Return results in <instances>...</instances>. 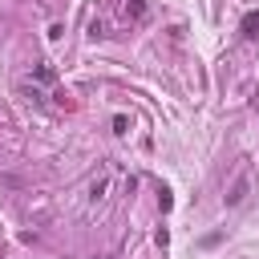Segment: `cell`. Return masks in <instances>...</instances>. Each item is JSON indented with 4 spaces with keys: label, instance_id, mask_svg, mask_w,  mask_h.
Masks as SVG:
<instances>
[{
    "label": "cell",
    "instance_id": "obj_3",
    "mask_svg": "<svg viewBox=\"0 0 259 259\" xmlns=\"http://www.w3.org/2000/svg\"><path fill=\"white\" fill-rule=\"evenodd\" d=\"M32 81H36V85H53V81H57V69H53L49 61H40V65H32Z\"/></svg>",
    "mask_w": 259,
    "mask_h": 259
},
{
    "label": "cell",
    "instance_id": "obj_1",
    "mask_svg": "<svg viewBox=\"0 0 259 259\" xmlns=\"http://www.w3.org/2000/svg\"><path fill=\"white\" fill-rule=\"evenodd\" d=\"M109 190H113V166H97L89 174V182H85V202L89 206H101L109 198Z\"/></svg>",
    "mask_w": 259,
    "mask_h": 259
},
{
    "label": "cell",
    "instance_id": "obj_5",
    "mask_svg": "<svg viewBox=\"0 0 259 259\" xmlns=\"http://www.w3.org/2000/svg\"><path fill=\"white\" fill-rule=\"evenodd\" d=\"M243 36L247 40H259V12H247L243 16Z\"/></svg>",
    "mask_w": 259,
    "mask_h": 259
},
{
    "label": "cell",
    "instance_id": "obj_7",
    "mask_svg": "<svg viewBox=\"0 0 259 259\" xmlns=\"http://www.w3.org/2000/svg\"><path fill=\"white\" fill-rule=\"evenodd\" d=\"M113 134H117V138H125V134H130V117H125V113H117V117H113Z\"/></svg>",
    "mask_w": 259,
    "mask_h": 259
},
{
    "label": "cell",
    "instance_id": "obj_6",
    "mask_svg": "<svg viewBox=\"0 0 259 259\" xmlns=\"http://www.w3.org/2000/svg\"><path fill=\"white\" fill-rule=\"evenodd\" d=\"M20 93H24V101H32V105H45V89L32 81V85H20Z\"/></svg>",
    "mask_w": 259,
    "mask_h": 259
},
{
    "label": "cell",
    "instance_id": "obj_2",
    "mask_svg": "<svg viewBox=\"0 0 259 259\" xmlns=\"http://www.w3.org/2000/svg\"><path fill=\"white\" fill-rule=\"evenodd\" d=\"M247 190H251V178H247V174H239V178H235V186L227 190V206H239V202L247 198Z\"/></svg>",
    "mask_w": 259,
    "mask_h": 259
},
{
    "label": "cell",
    "instance_id": "obj_4",
    "mask_svg": "<svg viewBox=\"0 0 259 259\" xmlns=\"http://www.w3.org/2000/svg\"><path fill=\"white\" fill-rule=\"evenodd\" d=\"M121 16H125V20H146V0H125Z\"/></svg>",
    "mask_w": 259,
    "mask_h": 259
},
{
    "label": "cell",
    "instance_id": "obj_8",
    "mask_svg": "<svg viewBox=\"0 0 259 259\" xmlns=\"http://www.w3.org/2000/svg\"><path fill=\"white\" fill-rule=\"evenodd\" d=\"M89 36H93V40H105V36H109V32H105V20H93V24H89Z\"/></svg>",
    "mask_w": 259,
    "mask_h": 259
}]
</instances>
